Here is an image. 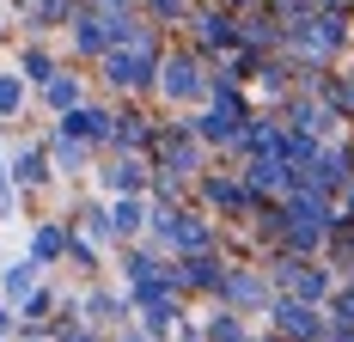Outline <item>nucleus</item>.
Returning a JSON list of instances; mask_svg holds the SVG:
<instances>
[{"instance_id":"obj_1","label":"nucleus","mask_w":354,"mask_h":342,"mask_svg":"<svg viewBox=\"0 0 354 342\" xmlns=\"http://www.w3.org/2000/svg\"><path fill=\"white\" fill-rule=\"evenodd\" d=\"M147 68H153V62H147V43H135V49H122V55H110V86H141L147 80Z\"/></svg>"},{"instance_id":"obj_2","label":"nucleus","mask_w":354,"mask_h":342,"mask_svg":"<svg viewBox=\"0 0 354 342\" xmlns=\"http://www.w3.org/2000/svg\"><path fill=\"white\" fill-rule=\"evenodd\" d=\"M202 135L208 141H232L239 135V98H232V92H220V104L202 116Z\"/></svg>"},{"instance_id":"obj_3","label":"nucleus","mask_w":354,"mask_h":342,"mask_svg":"<svg viewBox=\"0 0 354 342\" xmlns=\"http://www.w3.org/2000/svg\"><path fill=\"white\" fill-rule=\"evenodd\" d=\"M153 226H159V239H171V244H189V251H196V244H208V233H202V226H196L189 214H159Z\"/></svg>"},{"instance_id":"obj_4","label":"nucleus","mask_w":354,"mask_h":342,"mask_svg":"<svg viewBox=\"0 0 354 342\" xmlns=\"http://www.w3.org/2000/svg\"><path fill=\"white\" fill-rule=\"evenodd\" d=\"M281 330H287V336H312V342H318L324 336V318L312 306H281Z\"/></svg>"},{"instance_id":"obj_5","label":"nucleus","mask_w":354,"mask_h":342,"mask_svg":"<svg viewBox=\"0 0 354 342\" xmlns=\"http://www.w3.org/2000/svg\"><path fill=\"white\" fill-rule=\"evenodd\" d=\"M165 92H171V98H196V92H202V73L189 68V62H171V68H165Z\"/></svg>"},{"instance_id":"obj_6","label":"nucleus","mask_w":354,"mask_h":342,"mask_svg":"<svg viewBox=\"0 0 354 342\" xmlns=\"http://www.w3.org/2000/svg\"><path fill=\"white\" fill-rule=\"evenodd\" d=\"M281 281L299 294V300H318V294H324V275H318V269H306V263H287Z\"/></svg>"},{"instance_id":"obj_7","label":"nucleus","mask_w":354,"mask_h":342,"mask_svg":"<svg viewBox=\"0 0 354 342\" xmlns=\"http://www.w3.org/2000/svg\"><path fill=\"white\" fill-rule=\"evenodd\" d=\"M62 135H104V116L98 110H73L68 123H62Z\"/></svg>"},{"instance_id":"obj_8","label":"nucleus","mask_w":354,"mask_h":342,"mask_svg":"<svg viewBox=\"0 0 354 342\" xmlns=\"http://www.w3.org/2000/svg\"><path fill=\"white\" fill-rule=\"evenodd\" d=\"M31 269H37V263H12V269L0 275V281H6V294H12V300H19V294H31Z\"/></svg>"},{"instance_id":"obj_9","label":"nucleus","mask_w":354,"mask_h":342,"mask_svg":"<svg viewBox=\"0 0 354 342\" xmlns=\"http://www.w3.org/2000/svg\"><path fill=\"white\" fill-rule=\"evenodd\" d=\"M104 183H110V190H135V183H141V165H129V159H122V165L104 171Z\"/></svg>"},{"instance_id":"obj_10","label":"nucleus","mask_w":354,"mask_h":342,"mask_svg":"<svg viewBox=\"0 0 354 342\" xmlns=\"http://www.w3.org/2000/svg\"><path fill=\"white\" fill-rule=\"evenodd\" d=\"M348 159H342V153H324V165H318V183H342V177H348Z\"/></svg>"},{"instance_id":"obj_11","label":"nucleus","mask_w":354,"mask_h":342,"mask_svg":"<svg viewBox=\"0 0 354 342\" xmlns=\"http://www.w3.org/2000/svg\"><path fill=\"white\" fill-rule=\"evenodd\" d=\"M189 281H196V287H214V281H220V263L196 257V263H189Z\"/></svg>"},{"instance_id":"obj_12","label":"nucleus","mask_w":354,"mask_h":342,"mask_svg":"<svg viewBox=\"0 0 354 342\" xmlns=\"http://www.w3.org/2000/svg\"><path fill=\"white\" fill-rule=\"evenodd\" d=\"M110 220H116V233H135V226H141V208H135V202H116Z\"/></svg>"},{"instance_id":"obj_13","label":"nucleus","mask_w":354,"mask_h":342,"mask_svg":"<svg viewBox=\"0 0 354 342\" xmlns=\"http://www.w3.org/2000/svg\"><path fill=\"white\" fill-rule=\"evenodd\" d=\"M19 98H25V86L12 73H0V110H19Z\"/></svg>"},{"instance_id":"obj_14","label":"nucleus","mask_w":354,"mask_h":342,"mask_svg":"<svg viewBox=\"0 0 354 342\" xmlns=\"http://www.w3.org/2000/svg\"><path fill=\"white\" fill-rule=\"evenodd\" d=\"M12 177H19V183H43V159H37V153H25V159H19V171H12Z\"/></svg>"},{"instance_id":"obj_15","label":"nucleus","mask_w":354,"mask_h":342,"mask_svg":"<svg viewBox=\"0 0 354 342\" xmlns=\"http://www.w3.org/2000/svg\"><path fill=\"white\" fill-rule=\"evenodd\" d=\"M62 244H68V239H62V233H55V226H43V233H37V257H55V251H62Z\"/></svg>"},{"instance_id":"obj_16","label":"nucleus","mask_w":354,"mask_h":342,"mask_svg":"<svg viewBox=\"0 0 354 342\" xmlns=\"http://www.w3.org/2000/svg\"><path fill=\"white\" fill-rule=\"evenodd\" d=\"M202 37H208V43H226L232 31H226V19H214V12H202Z\"/></svg>"},{"instance_id":"obj_17","label":"nucleus","mask_w":354,"mask_h":342,"mask_svg":"<svg viewBox=\"0 0 354 342\" xmlns=\"http://www.w3.org/2000/svg\"><path fill=\"white\" fill-rule=\"evenodd\" d=\"M226 287H232V294H239V300H257V294H263V287H257V281H250V275H232V281H226Z\"/></svg>"},{"instance_id":"obj_18","label":"nucleus","mask_w":354,"mask_h":342,"mask_svg":"<svg viewBox=\"0 0 354 342\" xmlns=\"http://www.w3.org/2000/svg\"><path fill=\"white\" fill-rule=\"evenodd\" d=\"M49 104H73V80H49Z\"/></svg>"},{"instance_id":"obj_19","label":"nucleus","mask_w":354,"mask_h":342,"mask_svg":"<svg viewBox=\"0 0 354 342\" xmlns=\"http://www.w3.org/2000/svg\"><path fill=\"white\" fill-rule=\"evenodd\" d=\"M6 208H12V202H6V165H0V214H6Z\"/></svg>"},{"instance_id":"obj_20","label":"nucleus","mask_w":354,"mask_h":342,"mask_svg":"<svg viewBox=\"0 0 354 342\" xmlns=\"http://www.w3.org/2000/svg\"><path fill=\"white\" fill-rule=\"evenodd\" d=\"M348 214H354V190H348Z\"/></svg>"}]
</instances>
